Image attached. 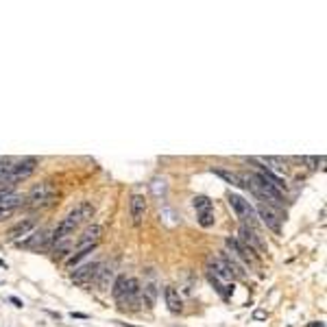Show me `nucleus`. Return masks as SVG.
<instances>
[{
	"instance_id": "nucleus-1",
	"label": "nucleus",
	"mask_w": 327,
	"mask_h": 327,
	"mask_svg": "<svg viewBox=\"0 0 327 327\" xmlns=\"http://www.w3.org/2000/svg\"><path fill=\"white\" fill-rule=\"evenodd\" d=\"M240 179H242V186L251 190V192L258 196L262 203L275 207V210H282V205H284V196H282V192H277V190L273 188V186H269L266 181H262L260 177H258V172H242Z\"/></svg>"
},
{
	"instance_id": "nucleus-2",
	"label": "nucleus",
	"mask_w": 327,
	"mask_h": 327,
	"mask_svg": "<svg viewBox=\"0 0 327 327\" xmlns=\"http://www.w3.org/2000/svg\"><path fill=\"white\" fill-rule=\"evenodd\" d=\"M111 295L114 299L120 303V308H131V310H138L142 306L140 303V282L133 277L120 275L111 286Z\"/></svg>"
},
{
	"instance_id": "nucleus-3",
	"label": "nucleus",
	"mask_w": 327,
	"mask_h": 327,
	"mask_svg": "<svg viewBox=\"0 0 327 327\" xmlns=\"http://www.w3.org/2000/svg\"><path fill=\"white\" fill-rule=\"evenodd\" d=\"M55 199H57V190H55V183L50 181H44V183H37V186L31 188V192L26 194V205L31 210H46V207L55 205Z\"/></svg>"
},
{
	"instance_id": "nucleus-4",
	"label": "nucleus",
	"mask_w": 327,
	"mask_h": 327,
	"mask_svg": "<svg viewBox=\"0 0 327 327\" xmlns=\"http://www.w3.org/2000/svg\"><path fill=\"white\" fill-rule=\"evenodd\" d=\"M229 205L234 207L236 216L242 221V225L249 229H258V216H255V210L251 207L249 201H245L242 196L238 194H229Z\"/></svg>"
},
{
	"instance_id": "nucleus-5",
	"label": "nucleus",
	"mask_w": 327,
	"mask_h": 327,
	"mask_svg": "<svg viewBox=\"0 0 327 327\" xmlns=\"http://www.w3.org/2000/svg\"><path fill=\"white\" fill-rule=\"evenodd\" d=\"M238 242L240 245H245L247 249H251V251L255 253H266V242L262 240L260 231L258 229H249L245 227V225H240V231H238Z\"/></svg>"
},
{
	"instance_id": "nucleus-6",
	"label": "nucleus",
	"mask_w": 327,
	"mask_h": 327,
	"mask_svg": "<svg viewBox=\"0 0 327 327\" xmlns=\"http://www.w3.org/2000/svg\"><path fill=\"white\" fill-rule=\"evenodd\" d=\"M258 216L262 218V223L266 225L271 231H275V234H279L282 231V212L275 210V207H271V205H266V203H260L258 205Z\"/></svg>"
},
{
	"instance_id": "nucleus-7",
	"label": "nucleus",
	"mask_w": 327,
	"mask_h": 327,
	"mask_svg": "<svg viewBox=\"0 0 327 327\" xmlns=\"http://www.w3.org/2000/svg\"><path fill=\"white\" fill-rule=\"evenodd\" d=\"M52 242V231H33L31 238L28 240H20L17 242V247H24V249H31V251H44V249H48Z\"/></svg>"
},
{
	"instance_id": "nucleus-8",
	"label": "nucleus",
	"mask_w": 327,
	"mask_h": 327,
	"mask_svg": "<svg viewBox=\"0 0 327 327\" xmlns=\"http://www.w3.org/2000/svg\"><path fill=\"white\" fill-rule=\"evenodd\" d=\"M100 262H92V264H83L79 269H74L72 273V282L76 286H90L92 282H96V273H98Z\"/></svg>"
},
{
	"instance_id": "nucleus-9",
	"label": "nucleus",
	"mask_w": 327,
	"mask_h": 327,
	"mask_svg": "<svg viewBox=\"0 0 327 327\" xmlns=\"http://www.w3.org/2000/svg\"><path fill=\"white\" fill-rule=\"evenodd\" d=\"M114 277H116V264L114 262H107V264H100L98 266V273H96V286L100 293H107L111 286H114Z\"/></svg>"
},
{
	"instance_id": "nucleus-10",
	"label": "nucleus",
	"mask_w": 327,
	"mask_h": 327,
	"mask_svg": "<svg viewBox=\"0 0 327 327\" xmlns=\"http://www.w3.org/2000/svg\"><path fill=\"white\" fill-rule=\"evenodd\" d=\"M35 168H37V159L35 157H22L17 159V162L13 164V175H11V181H13V186L17 181L26 179V177H31Z\"/></svg>"
},
{
	"instance_id": "nucleus-11",
	"label": "nucleus",
	"mask_w": 327,
	"mask_h": 327,
	"mask_svg": "<svg viewBox=\"0 0 327 327\" xmlns=\"http://www.w3.org/2000/svg\"><path fill=\"white\" fill-rule=\"evenodd\" d=\"M129 210H131V221H133V225H135V227H140L142 221H144V216H146V199H144V194H133V196H131Z\"/></svg>"
},
{
	"instance_id": "nucleus-12",
	"label": "nucleus",
	"mask_w": 327,
	"mask_h": 327,
	"mask_svg": "<svg viewBox=\"0 0 327 327\" xmlns=\"http://www.w3.org/2000/svg\"><path fill=\"white\" fill-rule=\"evenodd\" d=\"M33 231H35V221H33V218H24V221H20L17 225H13V227L9 229V240L17 245L22 238H24V236H31Z\"/></svg>"
},
{
	"instance_id": "nucleus-13",
	"label": "nucleus",
	"mask_w": 327,
	"mask_h": 327,
	"mask_svg": "<svg viewBox=\"0 0 327 327\" xmlns=\"http://www.w3.org/2000/svg\"><path fill=\"white\" fill-rule=\"evenodd\" d=\"M255 162H260V164H264V168L271 172V175H275V177H286L288 175V168H286V162L284 159H279V157H260V159H255Z\"/></svg>"
},
{
	"instance_id": "nucleus-14",
	"label": "nucleus",
	"mask_w": 327,
	"mask_h": 327,
	"mask_svg": "<svg viewBox=\"0 0 327 327\" xmlns=\"http://www.w3.org/2000/svg\"><path fill=\"white\" fill-rule=\"evenodd\" d=\"M68 216L72 218L76 225L87 223V221H92V216H94V205H92V203H79L72 212L68 214Z\"/></svg>"
},
{
	"instance_id": "nucleus-15",
	"label": "nucleus",
	"mask_w": 327,
	"mask_h": 327,
	"mask_svg": "<svg viewBox=\"0 0 327 327\" xmlns=\"http://www.w3.org/2000/svg\"><path fill=\"white\" fill-rule=\"evenodd\" d=\"M225 245H227V249H229L231 253H236L238 258H242L245 262H255V253L251 251V249H247L245 245H240L236 238H227V242H225ZM236 255H234V258H236Z\"/></svg>"
},
{
	"instance_id": "nucleus-16",
	"label": "nucleus",
	"mask_w": 327,
	"mask_h": 327,
	"mask_svg": "<svg viewBox=\"0 0 327 327\" xmlns=\"http://www.w3.org/2000/svg\"><path fill=\"white\" fill-rule=\"evenodd\" d=\"M164 297H166V306H168V310H170L172 314H179L181 308H183V299H181L179 290L172 288V286H168V288L164 290Z\"/></svg>"
},
{
	"instance_id": "nucleus-17",
	"label": "nucleus",
	"mask_w": 327,
	"mask_h": 327,
	"mask_svg": "<svg viewBox=\"0 0 327 327\" xmlns=\"http://www.w3.org/2000/svg\"><path fill=\"white\" fill-rule=\"evenodd\" d=\"M13 159H0V190L2 188H13L11 175H13Z\"/></svg>"
},
{
	"instance_id": "nucleus-18",
	"label": "nucleus",
	"mask_w": 327,
	"mask_h": 327,
	"mask_svg": "<svg viewBox=\"0 0 327 327\" xmlns=\"http://www.w3.org/2000/svg\"><path fill=\"white\" fill-rule=\"evenodd\" d=\"M72 249H74V234L55 240V249L52 251H55V258H63V255L72 253Z\"/></svg>"
},
{
	"instance_id": "nucleus-19",
	"label": "nucleus",
	"mask_w": 327,
	"mask_h": 327,
	"mask_svg": "<svg viewBox=\"0 0 327 327\" xmlns=\"http://www.w3.org/2000/svg\"><path fill=\"white\" fill-rule=\"evenodd\" d=\"M223 260H225V264H227V269L231 273V277L234 279H245L247 277V271H245V266L238 262L234 255H223Z\"/></svg>"
},
{
	"instance_id": "nucleus-20",
	"label": "nucleus",
	"mask_w": 327,
	"mask_h": 327,
	"mask_svg": "<svg viewBox=\"0 0 327 327\" xmlns=\"http://www.w3.org/2000/svg\"><path fill=\"white\" fill-rule=\"evenodd\" d=\"M100 236H103V227L100 225H90V227H85V231L79 236V240H85V242H96L98 245V240H100Z\"/></svg>"
},
{
	"instance_id": "nucleus-21",
	"label": "nucleus",
	"mask_w": 327,
	"mask_h": 327,
	"mask_svg": "<svg viewBox=\"0 0 327 327\" xmlns=\"http://www.w3.org/2000/svg\"><path fill=\"white\" fill-rule=\"evenodd\" d=\"M22 201H24V196L22 194H7L4 199H0V210H20Z\"/></svg>"
},
{
	"instance_id": "nucleus-22",
	"label": "nucleus",
	"mask_w": 327,
	"mask_h": 327,
	"mask_svg": "<svg viewBox=\"0 0 327 327\" xmlns=\"http://www.w3.org/2000/svg\"><path fill=\"white\" fill-rule=\"evenodd\" d=\"M192 205H194V210H196V214H205V212H214V203H212V199H210V196H203V194H199V196H194V199H192Z\"/></svg>"
},
{
	"instance_id": "nucleus-23",
	"label": "nucleus",
	"mask_w": 327,
	"mask_h": 327,
	"mask_svg": "<svg viewBox=\"0 0 327 327\" xmlns=\"http://www.w3.org/2000/svg\"><path fill=\"white\" fill-rule=\"evenodd\" d=\"M214 175L223 177V179L227 181V183H231V186L245 188V186H242V179H240V175H236V172H229V170H225V168H216V170H214Z\"/></svg>"
},
{
	"instance_id": "nucleus-24",
	"label": "nucleus",
	"mask_w": 327,
	"mask_h": 327,
	"mask_svg": "<svg viewBox=\"0 0 327 327\" xmlns=\"http://www.w3.org/2000/svg\"><path fill=\"white\" fill-rule=\"evenodd\" d=\"M166 190H168V181H166L164 177H155V179L151 181V192H153V196L162 199V196L166 194Z\"/></svg>"
},
{
	"instance_id": "nucleus-25",
	"label": "nucleus",
	"mask_w": 327,
	"mask_h": 327,
	"mask_svg": "<svg viewBox=\"0 0 327 327\" xmlns=\"http://www.w3.org/2000/svg\"><path fill=\"white\" fill-rule=\"evenodd\" d=\"M214 221H216V218H214V212H205V214H199V225L201 227H212L214 225Z\"/></svg>"
},
{
	"instance_id": "nucleus-26",
	"label": "nucleus",
	"mask_w": 327,
	"mask_h": 327,
	"mask_svg": "<svg viewBox=\"0 0 327 327\" xmlns=\"http://www.w3.org/2000/svg\"><path fill=\"white\" fill-rule=\"evenodd\" d=\"M15 214V210H0V223L7 221V218H11Z\"/></svg>"
},
{
	"instance_id": "nucleus-27",
	"label": "nucleus",
	"mask_w": 327,
	"mask_h": 327,
	"mask_svg": "<svg viewBox=\"0 0 327 327\" xmlns=\"http://www.w3.org/2000/svg\"><path fill=\"white\" fill-rule=\"evenodd\" d=\"M303 162H308V164H310V168H317V164L321 162V164H323V157H306V159H303Z\"/></svg>"
},
{
	"instance_id": "nucleus-28",
	"label": "nucleus",
	"mask_w": 327,
	"mask_h": 327,
	"mask_svg": "<svg viewBox=\"0 0 327 327\" xmlns=\"http://www.w3.org/2000/svg\"><path fill=\"white\" fill-rule=\"evenodd\" d=\"M266 317H269V314H266L264 310H255V312H253V319H255V321H264Z\"/></svg>"
},
{
	"instance_id": "nucleus-29",
	"label": "nucleus",
	"mask_w": 327,
	"mask_h": 327,
	"mask_svg": "<svg viewBox=\"0 0 327 327\" xmlns=\"http://www.w3.org/2000/svg\"><path fill=\"white\" fill-rule=\"evenodd\" d=\"M11 303H13V306L15 308H22V306H24V301H20V299H17V297H11V299H9Z\"/></svg>"
},
{
	"instance_id": "nucleus-30",
	"label": "nucleus",
	"mask_w": 327,
	"mask_h": 327,
	"mask_svg": "<svg viewBox=\"0 0 327 327\" xmlns=\"http://www.w3.org/2000/svg\"><path fill=\"white\" fill-rule=\"evenodd\" d=\"M72 319H90L87 314H81V312H72Z\"/></svg>"
},
{
	"instance_id": "nucleus-31",
	"label": "nucleus",
	"mask_w": 327,
	"mask_h": 327,
	"mask_svg": "<svg viewBox=\"0 0 327 327\" xmlns=\"http://www.w3.org/2000/svg\"><path fill=\"white\" fill-rule=\"evenodd\" d=\"M312 327H325L323 323H312Z\"/></svg>"
},
{
	"instance_id": "nucleus-32",
	"label": "nucleus",
	"mask_w": 327,
	"mask_h": 327,
	"mask_svg": "<svg viewBox=\"0 0 327 327\" xmlns=\"http://www.w3.org/2000/svg\"><path fill=\"white\" fill-rule=\"evenodd\" d=\"M0 266H2V269H4V266H7V264H4V262H2V260H0Z\"/></svg>"
}]
</instances>
